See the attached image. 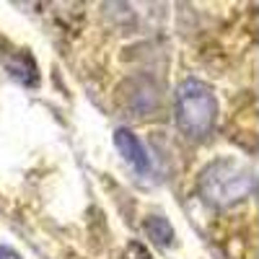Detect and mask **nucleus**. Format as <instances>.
Returning a JSON list of instances; mask_svg holds the SVG:
<instances>
[{
  "instance_id": "obj_5",
  "label": "nucleus",
  "mask_w": 259,
  "mask_h": 259,
  "mask_svg": "<svg viewBox=\"0 0 259 259\" xmlns=\"http://www.w3.org/2000/svg\"><path fill=\"white\" fill-rule=\"evenodd\" d=\"M0 259H21L13 249H8V246H0Z\"/></svg>"
},
{
  "instance_id": "obj_4",
  "label": "nucleus",
  "mask_w": 259,
  "mask_h": 259,
  "mask_svg": "<svg viewBox=\"0 0 259 259\" xmlns=\"http://www.w3.org/2000/svg\"><path fill=\"white\" fill-rule=\"evenodd\" d=\"M145 231H148V236H150V239H153L158 246H168L171 239H174V231H171V226H168L163 218H150V221L145 223Z\"/></svg>"
},
{
  "instance_id": "obj_1",
  "label": "nucleus",
  "mask_w": 259,
  "mask_h": 259,
  "mask_svg": "<svg viewBox=\"0 0 259 259\" xmlns=\"http://www.w3.org/2000/svg\"><path fill=\"white\" fill-rule=\"evenodd\" d=\"M200 189L205 194V202L228 207V205L246 200L254 192V174L249 166L239 161L221 158L205 168V174L200 179Z\"/></svg>"
},
{
  "instance_id": "obj_3",
  "label": "nucleus",
  "mask_w": 259,
  "mask_h": 259,
  "mask_svg": "<svg viewBox=\"0 0 259 259\" xmlns=\"http://www.w3.org/2000/svg\"><path fill=\"white\" fill-rule=\"evenodd\" d=\"M114 143L119 148V153L124 156V161L133 166L138 174H148V171H150L148 150H145V145L133 133H130V130H117V133H114Z\"/></svg>"
},
{
  "instance_id": "obj_2",
  "label": "nucleus",
  "mask_w": 259,
  "mask_h": 259,
  "mask_svg": "<svg viewBox=\"0 0 259 259\" xmlns=\"http://www.w3.org/2000/svg\"><path fill=\"white\" fill-rule=\"evenodd\" d=\"M215 117H218V104H215V96L210 94L207 85L194 78L184 80L177 91V119L182 133L194 140L207 138L215 124Z\"/></svg>"
}]
</instances>
